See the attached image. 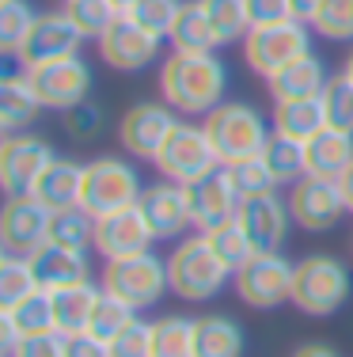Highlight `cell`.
<instances>
[{
	"mask_svg": "<svg viewBox=\"0 0 353 357\" xmlns=\"http://www.w3.org/2000/svg\"><path fill=\"white\" fill-rule=\"evenodd\" d=\"M152 357H194V319L164 316L152 323Z\"/></svg>",
	"mask_w": 353,
	"mask_h": 357,
	"instance_id": "d590c367",
	"label": "cell"
},
{
	"mask_svg": "<svg viewBox=\"0 0 353 357\" xmlns=\"http://www.w3.org/2000/svg\"><path fill=\"white\" fill-rule=\"evenodd\" d=\"M141 194H145V183H141V172L122 156H95L84 164V194L80 206L88 209L91 217L114 213V209L137 206Z\"/></svg>",
	"mask_w": 353,
	"mask_h": 357,
	"instance_id": "5b68a950",
	"label": "cell"
},
{
	"mask_svg": "<svg viewBox=\"0 0 353 357\" xmlns=\"http://www.w3.org/2000/svg\"><path fill=\"white\" fill-rule=\"evenodd\" d=\"M323 110H327V126L342 133H353V80L346 73H334L323 88Z\"/></svg>",
	"mask_w": 353,
	"mask_h": 357,
	"instance_id": "60d3db41",
	"label": "cell"
},
{
	"mask_svg": "<svg viewBox=\"0 0 353 357\" xmlns=\"http://www.w3.org/2000/svg\"><path fill=\"white\" fill-rule=\"evenodd\" d=\"M209 141H213L221 164H240L247 156H262V149L274 137V122H266V114L255 103H243V99H224L217 110H209L201 118Z\"/></svg>",
	"mask_w": 353,
	"mask_h": 357,
	"instance_id": "7a4b0ae2",
	"label": "cell"
},
{
	"mask_svg": "<svg viewBox=\"0 0 353 357\" xmlns=\"http://www.w3.org/2000/svg\"><path fill=\"white\" fill-rule=\"evenodd\" d=\"M262 156H266V164H270L277 186H292V183H300V178L308 175V167H304V141H292V137L274 133L270 144L262 149Z\"/></svg>",
	"mask_w": 353,
	"mask_h": 357,
	"instance_id": "d6a6232c",
	"label": "cell"
},
{
	"mask_svg": "<svg viewBox=\"0 0 353 357\" xmlns=\"http://www.w3.org/2000/svg\"><path fill=\"white\" fill-rule=\"evenodd\" d=\"M19 342H23V331L15 327V319L8 312H0V350H4V357H12Z\"/></svg>",
	"mask_w": 353,
	"mask_h": 357,
	"instance_id": "681fc988",
	"label": "cell"
},
{
	"mask_svg": "<svg viewBox=\"0 0 353 357\" xmlns=\"http://www.w3.org/2000/svg\"><path fill=\"white\" fill-rule=\"evenodd\" d=\"M338 186H342V198H346V209L353 213V167H350V172L338 178Z\"/></svg>",
	"mask_w": 353,
	"mask_h": 357,
	"instance_id": "f5cc1de1",
	"label": "cell"
},
{
	"mask_svg": "<svg viewBox=\"0 0 353 357\" xmlns=\"http://www.w3.org/2000/svg\"><path fill=\"white\" fill-rule=\"evenodd\" d=\"M49 209L35 194H12L0 209V248L12 255H35L49 240Z\"/></svg>",
	"mask_w": 353,
	"mask_h": 357,
	"instance_id": "2e32d148",
	"label": "cell"
},
{
	"mask_svg": "<svg viewBox=\"0 0 353 357\" xmlns=\"http://www.w3.org/2000/svg\"><path fill=\"white\" fill-rule=\"evenodd\" d=\"M232 270L217 259V251L209 248L205 236H182L175 240L171 255H167V285L179 301L190 304H205L228 285Z\"/></svg>",
	"mask_w": 353,
	"mask_h": 357,
	"instance_id": "3957f363",
	"label": "cell"
},
{
	"mask_svg": "<svg viewBox=\"0 0 353 357\" xmlns=\"http://www.w3.org/2000/svg\"><path fill=\"white\" fill-rule=\"evenodd\" d=\"M209 23H213L221 46H232V42H243L251 31V12L247 0H201Z\"/></svg>",
	"mask_w": 353,
	"mask_h": 357,
	"instance_id": "836d02e7",
	"label": "cell"
},
{
	"mask_svg": "<svg viewBox=\"0 0 353 357\" xmlns=\"http://www.w3.org/2000/svg\"><path fill=\"white\" fill-rule=\"evenodd\" d=\"M353 282H350V270L342 259L334 255H304L297 262V274H292V308H300L304 316H334L342 304L350 301Z\"/></svg>",
	"mask_w": 353,
	"mask_h": 357,
	"instance_id": "277c9868",
	"label": "cell"
},
{
	"mask_svg": "<svg viewBox=\"0 0 353 357\" xmlns=\"http://www.w3.org/2000/svg\"><path fill=\"white\" fill-rule=\"evenodd\" d=\"M312 31L327 42H353V0H323L312 20Z\"/></svg>",
	"mask_w": 353,
	"mask_h": 357,
	"instance_id": "b9f144b4",
	"label": "cell"
},
{
	"mask_svg": "<svg viewBox=\"0 0 353 357\" xmlns=\"http://www.w3.org/2000/svg\"><path fill=\"white\" fill-rule=\"evenodd\" d=\"M103 289L118 301L133 304V308H152L159 296L167 293V259H159L156 251L133 255V259H114L103 270Z\"/></svg>",
	"mask_w": 353,
	"mask_h": 357,
	"instance_id": "9c48e42d",
	"label": "cell"
},
{
	"mask_svg": "<svg viewBox=\"0 0 353 357\" xmlns=\"http://www.w3.org/2000/svg\"><path fill=\"white\" fill-rule=\"evenodd\" d=\"M228 175H232V183H235V190H240L243 202L277 190V178L270 172V164H266V156H247V160H240V164H228Z\"/></svg>",
	"mask_w": 353,
	"mask_h": 357,
	"instance_id": "f35d334b",
	"label": "cell"
},
{
	"mask_svg": "<svg viewBox=\"0 0 353 357\" xmlns=\"http://www.w3.org/2000/svg\"><path fill=\"white\" fill-rule=\"evenodd\" d=\"M61 4H65V0H61Z\"/></svg>",
	"mask_w": 353,
	"mask_h": 357,
	"instance_id": "9f6ffc18",
	"label": "cell"
},
{
	"mask_svg": "<svg viewBox=\"0 0 353 357\" xmlns=\"http://www.w3.org/2000/svg\"><path fill=\"white\" fill-rule=\"evenodd\" d=\"M292 274H297V262H289L281 251H255L232 274V282L247 308L270 312L277 304L292 301Z\"/></svg>",
	"mask_w": 353,
	"mask_h": 357,
	"instance_id": "ba28073f",
	"label": "cell"
},
{
	"mask_svg": "<svg viewBox=\"0 0 353 357\" xmlns=\"http://www.w3.org/2000/svg\"><path fill=\"white\" fill-rule=\"evenodd\" d=\"M179 122H182V114L175 107H167L164 99H141V103H133L118 118V141H122V149L130 156L152 164Z\"/></svg>",
	"mask_w": 353,
	"mask_h": 357,
	"instance_id": "8fae6325",
	"label": "cell"
},
{
	"mask_svg": "<svg viewBox=\"0 0 353 357\" xmlns=\"http://www.w3.org/2000/svg\"><path fill=\"white\" fill-rule=\"evenodd\" d=\"M327 65L319 54H304L297 57L292 65H285L277 76L266 80V88H270L274 103H285V99H312V96H323L327 88Z\"/></svg>",
	"mask_w": 353,
	"mask_h": 357,
	"instance_id": "cb8c5ba5",
	"label": "cell"
},
{
	"mask_svg": "<svg viewBox=\"0 0 353 357\" xmlns=\"http://www.w3.org/2000/svg\"><path fill=\"white\" fill-rule=\"evenodd\" d=\"M84 42H88V38H84V31L72 23V15L65 12V8H57V12H38L35 27H31V35L23 38L15 61H19L23 69H35V65L57 61V57L80 54Z\"/></svg>",
	"mask_w": 353,
	"mask_h": 357,
	"instance_id": "4fadbf2b",
	"label": "cell"
},
{
	"mask_svg": "<svg viewBox=\"0 0 353 357\" xmlns=\"http://www.w3.org/2000/svg\"><path fill=\"white\" fill-rule=\"evenodd\" d=\"M167 46L175 54H213L221 46V38H217L201 0H182L179 15H175L171 31H167Z\"/></svg>",
	"mask_w": 353,
	"mask_h": 357,
	"instance_id": "d4e9b609",
	"label": "cell"
},
{
	"mask_svg": "<svg viewBox=\"0 0 353 357\" xmlns=\"http://www.w3.org/2000/svg\"><path fill=\"white\" fill-rule=\"evenodd\" d=\"M235 217H240L243 232L251 236L255 251H281L289 240V228L297 225L289 213V198H281L277 190L262 194V198H247Z\"/></svg>",
	"mask_w": 353,
	"mask_h": 357,
	"instance_id": "d6986e66",
	"label": "cell"
},
{
	"mask_svg": "<svg viewBox=\"0 0 353 357\" xmlns=\"http://www.w3.org/2000/svg\"><path fill=\"white\" fill-rule=\"evenodd\" d=\"M57 248H72V251H88L95 248V217L84 206L77 209H61V213L49 217V240Z\"/></svg>",
	"mask_w": 353,
	"mask_h": 357,
	"instance_id": "f546056e",
	"label": "cell"
},
{
	"mask_svg": "<svg viewBox=\"0 0 353 357\" xmlns=\"http://www.w3.org/2000/svg\"><path fill=\"white\" fill-rule=\"evenodd\" d=\"M8 312V316L15 319V327L23 331V338L27 335H46V331H57L54 327V293L49 289H35V293H27L19 304H12V308H0Z\"/></svg>",
	"mask_w": 353,
	"mask_h": 357,
	"instance_id": "e575fe53",
	"label": "cell"
},
{
	"mask_svg": "<svg viewBox=\"0 0 353 357\" xmlns=\"http://www.w3.org/2000/svg\"><path fill=\"white\" fill-rule=\"evenodd\" d=\"M342 73H346L350 80H353V50H350V54H346V61H342Z\"/></svg>",
	"mask_w": 353,
	"mask_h": 357,
	"instance_id": "db71d44e",
	"label": "cell"
},
{
	"mask_svg": "<svg viewBox=\"0 0 353 357\" xmlns=\"http://www.w3.org/2000/svg\"><path fill=\"white\" fill-rule=\"evenodd\" d=\"M133 4H137V0H114V8H118V12H130Z\"/></svg>",
	"mask_w": 353,
	"mask_h": 357,
	"instance_id": "11a10c76",
	"label": "cell"
},
{
	"mask_svg": "<svg viewBox=\"0 0 353 357\" xmlns=\"http://www.w3.org/2000/svg\"><path fill=\"white\" fill-rule=\"evenodd\" d=\"M65 357H111V342L95 338L91 331L65 335Z\"/></svg>",
	"mask_w": 353,
	"mask_h": 357,
	"instance_id": "7dc6e473",
	"label": "cell"
},
{
	"mask_svg": "<svg viewBox=\"0 0 353 357\" xmlns=\"http://www.w3.org/2000/svg\"><path fill=\"white\" fill-rule=\"evenodd\" d=\"M164 42L167 38L145 31L141 23H133L130 15H118L114 27L107 31L95 46H99L103 65H111L114 73H141V69H148V65L159 61V46H164Z\"/></svg>",
	"mask_w": 353,
	"mask_h": 357,
	"instance_id": "9a60e30c",
	"label": "cell"
},
{
	"mask_svg": "<svg viewBox=\"0 0 353 357\" xmlns=\"http://www.w3.org/2000/svg\"><path fill=\"white\" fill-rule=\"evenodd\" d=\"M31 194H35L49 213L77 209L80 194H84V164H77V160H69V156H54L49 167L38 175V183Z\"/></svg>",
	"mask_w": 353,
	"mask_h": 357,
	"instance_id": "44dd1931",
	"label": "cell"
},
{
	"mask_svg": "<svg viewBox=\"0 0 353 357\" xmlns=\"http://www.w3.org/2000/svg\"><path fill=\"white\" fill-rule=\"evenodd\" d=\"M111 357H152V323L133 319L118 338H111Z\"/></svg>",
	"mask_w": 353,
	"mask_h": 357,
	"instance_id": "f6af8a7d",
	"label": "cell"
},
{
	"mask_svg": "<svg viewBox=\"0 0 353 357\" xmlns=\"http://www.w3.org/2000/svg\"><path fill=\"white\" fill-rule=\"evenodd\" d=\"M228 96V65L217 54H175L159 65V99L182 118H205Z\"/></svg>",
	"mask_w": 353,
	"mask_h": 357,
	"instance_id": "6da1fadb",
	"label": "cell"
},
{
	"mask_svg": "<svg viewBox=\"0 0 353 357\" xmlns=\"http://www.w3.org/2000/svg\"><path fill=\"white\" fill-rule=\"evenodd\" d=\"M319 130H327V110H323V99L319 96L274 103V133L308 144Z\"/></svg>",
	"mask_w": 353,
	"mask_h": 357,
	"instance_id": "4316f807",
	"label": "cell"
},
{
	"mask_svg": "<svg viewBox=\"0 0 353 357\" xmlns=\"http://www.w3.org/2000/svg\"><path fill=\"white\" fill-rule=\"evenodd\" d=\"M38 110H42V103L23 73L0 80V130L4 133H23L27 126H35Z\"/></svg>",
	"mask_w": 353,
	"mask_h": 357,
	"instance_id": "83f0119b",
	"label": "cell"
},
{
	"mask_svg": "<svg viewBox=\"0 0 353 357\" xmlns=\"http://www.w3.org/2000/svg\"><path fill=\"white\" fill-rule=\"evenodd\" d=\"M152 243H156V236L148 228L145 213H141V206H125V209H114V213L95 217V251L107 262L145 255V251H152Z\"/></svg>",
	"mask_w": 353,
	"mask_h": 357,
	"instance_id": "e0dca14e",
	"label": "cell"
},
{
	"mask_svg": "<svg viewBox=\"0 0 353 357\" xmlns=\"http://www.w3.org/2000/svg\"><path fill=\"white\" fill-rule=\"evenodd\" d=\"M179 8H182V0H137V4H133L130 12H122V15H130L133 23H141V27L152 31V35L167 38Z\"/></svg>",
	"mask_w": 353,
	"mask_h": 357,
	"instance_id": "7bdbcfd3",
	"label": "cell"
},
{
	"mask_svg": "<svg viewBox=\"0 0 353 357\" xmlns=\"http://www.w3.org/2000/svg\"><path fill=\"white\" fill-rule=\"evenodd\" d=\"M187 198H190V213H194L198 232H209V228L232 220L235 213H240V206H243V198H240V190H235L228 167H217L213 175L190 183Z\"/></svg>",
	"mask_w": 353,
	"mask_h": 357,
	"instance_id": "ffe728a7",
	"label": "cell"
},
{
	"mask_svg": "<svg viewBox=\"0 0 353 357\" xmlns=\"http://www.w3.org/2000/svg\"><path fill=\"white\" fill-rule=\"evenodd\" d=\"M54 156V144L42 133H4V141H0V190H4V198L35 190L38 175L49 167Z\"/></svg>",
	"mask_w": 353,
	"mask_h": 357,
	"instance_id": "7c38bea8",
	"label": "cell"
},
{
	"mask_svg": "<svg viewBox=\"0 0 353 357\" xmlns=\"http://www.w3.org/2000/svg\"><path fill=\"white\" fill-rule=\"evenodd\" d=\"M152 164H156L159 178L179 183V186H190L198 178L213 175L217 167H224L217 149H213V141H209V133H205V126L187 122V118L171 130V137L164 141V149H159V156Z\"/></svg>",
	"mask_w": 353,
	"mask_h": 357,
	"instance_id": "8992f818",
	"label": "cell"
},
{
	"mask_svg": "<svg viewBox=\"0 0 353 357\" xmlns=\"http://www.w3.org/2000/svg\"><path fill=\"white\" fill-rule=\"evenodd\" d=\"M247 12H251V27L292 20V4H289V0H247Z\"/></svg>",
	"mask_w": 353,
	"mask_h": 357,
	"instance_id": "c3c4849f",
	"label": "cell"
},
{
	"mask_svg": "<svg viewBox=\"0 0 353 357\" xmlns=\"http://www.w3.org/2000/svg\"><path fill=\"white\" fill-rule=\"evenodd\" d=\"M289 4H292V20H300V23L312 27V20H315V12H319L323 0H289Z\"/></svg>",
	"mask_w": 353,
	"mask_h": 357,
	"instance_id": "f907efd6",
	"label": "cell"
},
{
	"mask_svg": "<svg viewBox=\"0 0 353 357\" xmlns=\"http://www.w3.org/2000/svg\"><path fill=\"white\" fill-rule=\"evenodd\" d=\"M133 319H137V308H133V304H125V301H118V296H111L103 289V296H99V304H95V316H91L88 331L95 338H103V342H111V338L122 335Z\"/></svg>",
	"mask_w": 353,
	"mask_h": 357,
	"instance_id": "ab89813d",
	"label": "cell"
},
{
	"mask_svg": "<svg viewBox=\"0 0 353 357\" xmlns=\"http://www.w3.org/2000/svg\"><path fill=\"white\" fill-rule=\"evenodd\" d=\"M12 357H65V335L61 331H46V335H27L15 346Z\"/></svg>",
	"mask_w": 353,
	"mask_h": 357,
	"instance_id": "bcb514c9",
	"label": "cell"
},
{
	"mask_svg": "<svg viewBox=\"0 0 353 357\" xmlns=\"http://www.w3.org/2000/svg\"><path fill=\"white\" fill-rule=\"evenodd\" d=\"M23 76L31 80L42 110H72L91 96V65L80 54L72 57H57V61L35 65V69H23Z\"/></svg>",
	"mask_w": 353,
	"mask_h": 357,
	"instance_id": "30bf717a",
	"label": "cell"
},
{
	"mask_svg": "<svg viewBox=\"0 0 353 357\" xmlns=\"http://www.w3.org/2000/svg\"><path fill=\"white\" fill-rule=\"evenodd\" d=\"M194 357H243V327L232 316H198L194 319Z\"/></svg>",
	"mask_w": 353,
	"mask_h": 357,
	"instance_id": "484cf974",
	"label": "cell"
},
{
	"mask_svg": "<svg viewBox=\"0 0 353 357\" xmlns=\"http://www.w3.org/2000/svg\"><path fill=\"white\" fill-rule=\"evenodd\" d=\"M35 262V278L42 289L57 293V289H69V285H84L91 282V262L84 251H72V248H57V243H46L31 255Z\"/></svg>",
	"mask_w": 353,
	"mask_h": 357,
	"instance_id": "7402d4cb",
	"label": "cell"
},
{
	"mask_svg": "<svg viewBox=\"0 0 353 357\" xmlns=\"http://www.w3.org/2000/svg\"><path fill=\"white\" fill-rule=\"evenodd\" d=\"M304 167H308V175H315V178H334V183H338V178L353 167V133H342V130H334V126L319 130L315 137L304 144Z\"/></svg>",
	"mask_w": 353,
	"mask_h": 357,
	"instance_id": "603a6c76",
	"label": "cell"
},
{
	"mask_svg": "<svg viewBox=\"0 0 353 357\" xmlns=\"http://www.w3.org/2000/svg\"><path fill=\"white\" fill-rule=\"evenodd\" d=\"M35 289H38V278H35L31 255H12V251L0 255V308L19 304L23 296L35 293Z\"/></svg>",
	"mask_w": 353,
	"mask_h": 357,
	"instance_id": "4dcf8cb0",
	"label": "cell"
},
{
	"mask_svg": "<svg viewBox=\"0 0 353 357\" xmlns=\"http://www.w3.org/2000/svg\"><path fill=\"white\" fill-rule=\"evenodd\" d=\"M103 296V289L84 282V285H69L54 293V327L61 335H77V331H88L91 316H95V304Z\"/></svg>",
	"mask_w": 353,
	"mask_h": 357,
	"instance_id": "f1b7e54d",
	"label": "cell"
},
{
	"mask_svg": "<svg viewBox=\"0 0 353 357\" xmlns=\"http://www.w3.org/2000/svg\"><path fill=\"white\" fill-rule=\"evenodd\" d=\"M289 213L304 232H331L350 209H346V198H342V186L334 178L304 175L300 183L289 186Z\"/></svg>",
	"mask_w": 353,
	"mask_h": 357,
	"instance_id": "5bb4252c",
	"label": "cell"
},
{
	"mask_svg": "<svg viewBox=\"0 0 353 357\" xmlns=\"http://www.w3.org/2000/svg\"><path fill=\"white\" fill-rule=\"evenodd\" d=\"M35 20H38V12L27 0H0V50H4L8 57L19 54V46H23V38L31 35Z\"/></svg>",
	"mask_w": 353,
	"mask_h": 357,
	"instance_id": "8d00e7d4",
	"label": "cell"
},
{
	"mask_svg": "<svg viewBox=\"0 0 353 357\" xmlns=\"http://www.w3.org/2000/svg\"><path fill=\"white\" fill-rule=\"evenodd\" d=\"M103 122H107V114H103V107H99L95 99H84L80 107L65 110V130H69V137L80 141V144L95 141L99 133H103Z\"/></svg>",
	"mask_w": 353,
	"mask_h": 357,
	"instance_id": "ee69618b",
	"label": "cell"
},
{
	"mask_svg": "<svg viewBox=\"0 0 353 357\" xmlns=\"http://www.w3.org/2000/svg\"><path fill=\"white\" fill-rule=\"evenodd\" d=\"M304 54H312V27L300 20L262 23V27H251L243 38V57H247L251 73H258L262 80L277 76L285 65H292Z\"/></svg>",
	"mask_w": 353,
	"mask_h": 357,
	"instance_id": "52a82bcc",
	"label": "cell"
},
{
	"mask_svg": "<svg viewBox=\"0 0 353 357\" xmlns=\"http://www.w3.org/2000/svg\"><path fill=\"white\" fill-rule=\"evenodd\" d=\"M137 206H141V213H145V220H148V228H152L156 240H182V232L194 228L187 186H179V183L159 178V183L145 186V194H141Z\"/></svg>",
	"mask_w": 353,
	"mask_h": 357,
	"instance_id": "ac0fdd59",
	"label": "cell"
},
{
	"mask_svg": "<svg viewBox=\"0 0 353 357\" xmlns=\"http://www.w3.org/2000/svg\"><path fill=\"white\" fill-rule=\"evenodd\" d=\"M61 8L72 15V23L84 31V38H95V42L103 38L107 31L114 27V20L122 15L114 8V0H65Z\"/></svg>",
	"mask_w": 353,
	"mask_h": 357,
	"instance_id": "74e56055",
	"label": "cell"
},
{
	"mask_svg": "<svg viewBox=\"0 0 353 357\" xmlns=\"http://www.w3.org/2000/svg\"><path fill=\"white\" fill-rule=\"evenodd\" d=\"M209 240V248L217 251V259L224 262V266L232 270H240L243 262L255 255V243H251V236L243 232V225H240V217H232V220H224V225H217V228H209V232H201Z\"/></svg>",
	"mask_w": 353,
	"mask_h": 357,
	"instance_id": "1f68e13d",
	"label": "cell"
},
{
	"mask_svg": "<svg viewBox=\"0 0 353 357\" xmlns=\"http://www.w3.org/2000/svg\"><path fill=\"white\" fill-rule=\"evenodd\" d=\"M289 357H342L334 346H323V342H304V346H297Z\"/></svg>",
	"mask_w": 353,
	"mask_h": 357,
	"instance_id": "816d5d0a",
	"label": "cell"
}]
</instances>
